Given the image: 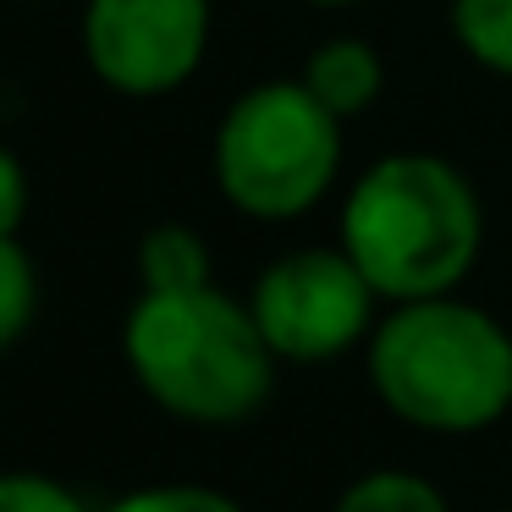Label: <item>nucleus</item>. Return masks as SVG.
I'll return each instance as SVG.
<instances>
[{
  "mask_svg": "<svg viewBox=\"0 0 512 512\" xmlns=\"http://www.w3.org/2000/svg\"><path fill=\"white\" fill-rule=\"evenodd\" d=\"M485 243L479 193L452 160L397 149L347 188L336 248L364 270L380 303L446 298L468 281Z\"/></svg>",
  "mask_w": 512,
  "mask_h": 512,
  "instance_id": "obj_1",
  "label": "nucleus"
},
{
  "mask_svg": "<svg viewBox=\"0 0 512 512\" xmlns=\"http://www.w3.org/2000/svg\"><path fill=\"white\" fill-rule=\"evenodd\" d=\"M122 358L160 413L204 430L248 424L276 391L270 342L259 336L248 298L188 287V292H138L122 320Z\"/></svg>",
  "mask_w": 512,
  "mask_h": 512,
  "instance_id": "obj_2",
  "label": "nucleus"
},
{
  "mask_svg": "<svg viewBox=\"0 0 512 512\" xmlns=\"http://www.w3.org/2000/svg\"><path fill=\"white\" fill-rule=\"evenodd\" d=\"M380 408L424 435H479L512 413V331L457 298L391 303L364 342Z\"/></svg>",
  "mask_w": 512,
  "mask_h": 512,
  "instance_id": "obj_3",
  "label": "nucleus"
},
{
  "mask_svg": "<svg viewBox=\"0 0 512 512\" xmlns=\"http://www.w3.org/2000/svg\"><path fill=\"white\" fill-rule=\"evenodd\" d=\"M342 171V116H331L298 78L254 83L226 105L210 144L215 193L248 221H298L331 193Z\"/></svg>",
  "mask_w": 512,
  "mask_h": 512,
  "instance_id": "obj_4",
  "label": "nucleus"
},
{
  "mask_svg": "<svg viewBox=\"0 0 512 512\" xmlns=\"http://www.w3.org/2000/svg\"><path fill=\"white\" fill-rule=\"evenodd\" d=\"M259 336L281 364H331L369 342L380 298L342 248H292L248 292Z\"/></svg>",
  "mask_w": 512,
  "mask_h": 512,
  "instance_id": "obj_5",
  "label": "nucleus"
},
{
  "mask_svg": "<svg viewBox=\"0 0 512 512\" xmlns=\"http://www.w3.org/2000/svg\"><path fill=\"white\" fill-rule=\"evenodd\" d=\"M78 50L122 100L177 94L210 50V0H83Z\"/></svg>",
  "mask_w": 512,
  "mask_h": 512,
  "instance_id": "obj_6",
  "label": "nucleus"
},
{
  "mask_svg": "<svg viewBox=\"0 0 512 512\" xmlns=\"http://www.w3.org/2000/svg\"><path fill=\"white\" fill-rule=\"evenodd\" d=\"M298 83L331 116L347 122V116H364L369 105L380 100V89H386V61H380V50L369 45V39L336 34V39H320V45L309 50Z\"/></svg>",
  "mask_w": 512,
  "mask_h": 512,
  "instance_id": "obj_7",
  "label": "nucleus"
},
{
  "mask_svg": "<svg viewBox=\"0 0 512 512\" xmlns=\"http://www.w3.org/2000/svg\"><path fill=\"white\" fill-rule=\"evenodd\" d=\"M210 243L182 221H160L138 237V292L210 287Z\"/></svg>",
  "mask_w": 512,
  "mask_h": 512,
  "instance_id": "obj_8",
  "label": "nucleus"
},
{
  "mask_svg": "<svg viewBox=\"0 0 512 512\" xmlns=\"http://www.w3.org/2000/svg\"><path fill=\"white\" fill-rule=\"evenodd\" d=\"M331 512H452V501L413 468H369L336 496Z\"/></svg>",
  "mask_w": 512,
  "mask_h": 512,
  "instance_id": "obj_9",
  "label": "nucleus"
},
{
  "mask_svg": "<svg viewBox=\"0 0 512 512\" xmlns=\"http://www.w3.org/2000/svg\"><path fill=\"white\" fill-rule=\"evenodd\" d=\"M452 34L468 61L512 78V0H452Z\"/></svg>",
  "mask_w": 512,
  "mask_h": 512,
  "instance_id": "obj_10",
  "label": "nucleus"
},
{
  "mask_svg": "<svg viewBox=\"0 0 512 512\" xmlns=\"http://www.w3.org/2000/svg\"><path fill=\"white\" fill-rule=\"evenodd\" d=\"M39 314V270L17 237H0V353L28 336Z\"/></svg>",
  "mask_w": 512,
  "mask_h": 512,
  "instance_id": "obj_11",
  "label": "nucleus"
},
{
  "mask_svg": "<svg viewBox=\"0 0 512 512\" xmlns=\"http://www.w3.org/2000/svg\"><path fill=\"white\" fill-rule=\"evenodd\" d=\"M100 512H248L237 496L215 485H188V479H166V485H138L105 501Z\"/></svg>",
  "mask_w": 512,
  "mask_h": 512,
  "instance_id": "obj_12",
  "label": "nucleus"
},
{
  "mask_svg": "<svg viewBox=\"0 0 512 512\" xmlns=\"http://www.w3.org/2000/svg\"><path fill=\"white\" fill-rule=\"evenodd\" d=\"M0 512H100V507H89V501L72 485H61L56 474L6 468V474H0Z\"/></svg>",
  "mask_w": 512,
  "mask_h": 512,
  "instance_id": "obj_13",
  "label": "nucleus"
},
{
  "mask_svg": "<svg viewBox=\"0 0 512 512\" xmlns=\"http://www.w3.org/2000/svg\"><path fill=\"white\" fill-rule=\"evenodd\" d=\"M28 215V171L12 149H0V237H17Z\"/></svg>",
  "mask_w": 512,
  "mask_h": 512,
  "instance_id": "obj_14",
  "label": "nucleus"
},
{
  "mask_svg": "<svg viewBox=\"0 0 512 512\" xmlns=\"http://www.w3.org/2000/svg\"><path fill=\"white\" fill-rule=\"evenodd\" d=\"M303 6H358V0H303Z\"/></svg>",
  "mask_w": 512,
  "mask_h": 512,
  "instance_id": "obj_15",
  "label": "nucleus"
},
{
  "mask_svg": "<svg viewBox=\"0 0 512 512\" xmlns=\"http://www.w3.org/2000/svg\"><path fill=\"white\" fill-rule=\"evenodd\" d=\"M17 6H34V0H17Z\"/></svg>",
  "mask_w": 512,
  "mask_h": 512,
  "instance_id": "obj_16",
  "label": "nucleus"
},
{
  "mask_svg": "<svg viewBox=\"0 0 512 512\" xmlns=\"http://www.w3.org/2000/svg\"><path fill=\"white\" fill-rule=\"evenodd\" d=\"M501 512H512V507H501Z\"/></svg>",
  "mask_w": 512,
  "mask_h": 512,
  "instance_id": "obj_17",
  "label": "nucleus"
}]
</instances>
